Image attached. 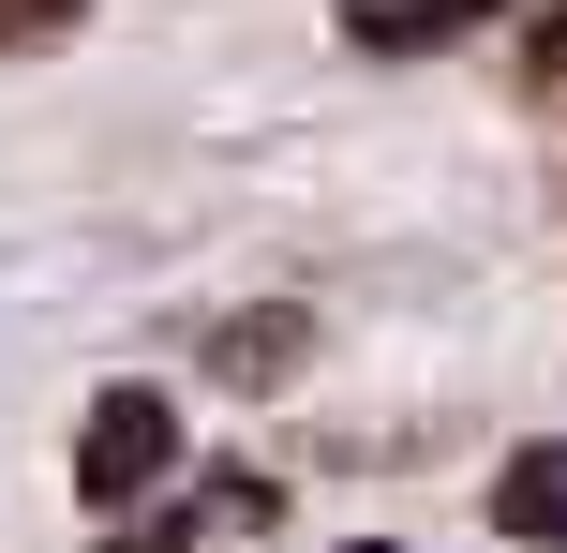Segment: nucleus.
I'll return each instance as SVG.
<instances>
[{
    "label": "nucleus",
    "instance_id": "nucleus-1",
    "mask_svg": "<svg viewBox=\"0 0 567 553\" xmlns=\"http://www.w3.org/2000/svg\"><path fill=\"white\" fill-rule=\"evenodd\" d=\"M165 479H179V404H165V389H105V404L75 419V494H90V524L165 509Z\"/></svg>",
    "mask_w": 567,
    "mask_h": 553
},
{
    "label": "nucleus",
    "instance_id": "nucleus-2",
    "mask_svg": "<svg viewBox=\"0 0 567 553\" xmlns=\"http://www.w3.org/2000/svg\"><path fill=\"white\" fill-rule=\"evenodd\" d=\"M299 359H313V315H299V299H255V315L209 329V389H299Z\"/></svg>",
    "mask_w": 567,
    "mask_h": 553
},
{
    "label": "nucleus",
    "instance_id": "nucleus-3",
    "mask_svg": "<svg viewBox=\"0 0 567 553\" xmlns=\"http://www.w3.org/2000/svg\"><path fill=\"white\" fill-rule=\"evenodd\" d=\"M493 539L567 553V434H538V449H508V464H493Z\"/></svg>",
    "mask_w": 567,
    "mask_h": 553
},
{
    "label": "nucleus",
    "instance_id": "nucleus-4",
    "mask_svg": "<svg viewBox=\"0 0 567 553\" xmlns=\"http://www.w3.org/2000/svg\"><path fill=\"white\" fill-rule=\"evenodd\" d=\"M508 0H343V30H359L373 60H419V45H463V30H493Z\"/></svg>",
    "mask_w": 567,
    "mask_h": 553
},
{
    "label": "nucleus",
    "instance_id": "nucleus-5",
    "mask_svg": "<svg viewBox=\"0 0 567 553\" xmlns=\"http://www.w3.org/2000/svg\"><path fill=\"white\" fill-rule=\"evenodd\" d=\"M523 105L567 120V0H538V30H523Z\"/></svg>",
    "mask_w": 567,
    "mask_h": 553
},
{
    "label": "nucleus",
    "instance_id": "nucleus-6",
    "mask_svg": "<svg viewBox=\"0 0 567 553\" xmlns=\"http://www.w3.org/2000/svg\"><path fill=\"white\" fill-rule=\"evenodd\" d=\"M195 539H209V509H195V494H165V509H135V524H105L90 553H195Z\"/></svg>",
    "mask_w": 567,
    "mask_h": 553
},
{
    "label": "nucleus",
    "instance_id": "nucleus-7",
    "mask_svg": "<svg viewBox=\"0 0 567 553\" xmlns=\"http://www.w3.org/2000/svg\"><path fill=\"white\" fill-rule=\"evenodd\" d=\"M75 16H90V0H0V45H60Z\"/></svg>",
    "mask_w": 567,
    "mask_h": 553
},
{
    "label": "nucleus",
    "instance_id": "nucleus-8",
    "mask_svg": "<svg viewBox=\"0 0 567 553\" xmlns=\"http://www.w3.org/2000/svg\"><path fill=\"white\" fill-rule=\"evenodd\" d=\"M343 553H403V539H343Z\"/></svg>",
    "mask_w": 567,
    "mask_h": 553
}]
</instances>
